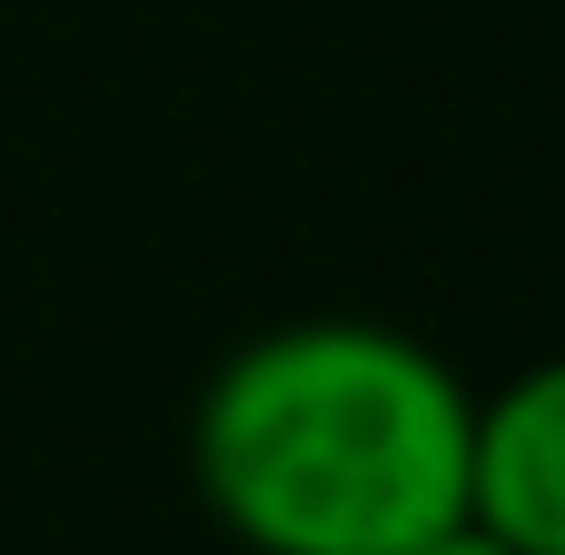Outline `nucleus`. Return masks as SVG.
I'll return each mask as SVG.
<instances>
[{"mask_svg":"<svg viewBox=\"0 0 565 555\" xmlns=\"http://www.w3.org/2000/svg\"><path fill=\"white\" fill-rule=\"evenodd\" d=\"M467 516L516 555H565V357H536L497 397H477Z\"/></svg>","mask_w":565,"mask_h":555,"instance_id":"obj_2","label":"nucleus"},{"mask_svg":"<svg viewBox=\"0 0 565 555\" xmlns=\"http://www.w3.org/2000/svg\"><path fill=\"white\" fill-rule=\"evenodd\" d=\"M477 387L387 318H288L218 357L189 477L248 555H417L467 516Z\"/></svg>","mask_w":565,"mask_h":555,"instance_id":"obj_1","label":"nucleus"},{"mask_svg":"<svg viewBox=\"0 0 565 555\" xmlns=\"http://www.w3.org/2000/svg\"><path fill=\"white\" fill-rule=\"evenodd\" d=\"M417 555H516V546H507V536H487L477 516H457L447 536H427V546H417Z\"/></svg>","mask_w":565,"mask_h":555,"instance_id":"obj_3","label":"nucleus"}]
</instances>
